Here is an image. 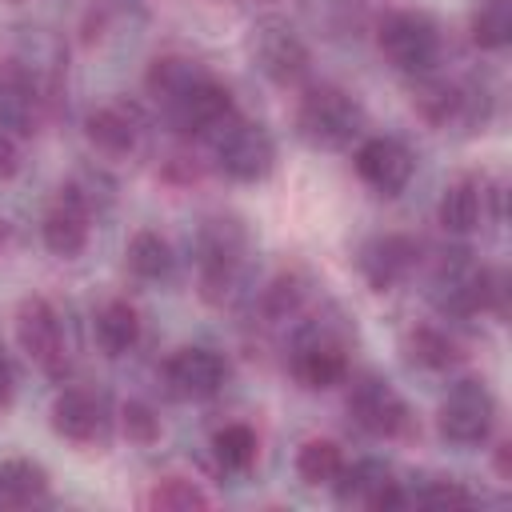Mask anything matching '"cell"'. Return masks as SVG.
<instances>
[{
    "label": "cell",
    "instance_id": "6da1fadb",
    "mask_svg": "<svg viewBox=\"0 0 512 512\" xmlns=\"http://www.w3.org/2000/svg\"><path fill=\"white\" fill-rule=\"evenodd\" d=\"M248 228L236 216H212L204 220L196 236V276H200V296L208 304H224L248 264Z\"/></svg>",
    "mask_w": 512,
    "mask_h": 512
},
{
    "label": "cell",
    "instance_id": "7a4b0ae2",
    "mask_svg": "<svg viewBox=\"0 0 512 512\" xmlns=\"http://www.w3.org/2000/svg\"><path fill=\"white\" fill-rule=\"evenodd\" d=\"M360 124H364V108L356 104L352 92L336 84H316L296 104V136L324 152L348 148L360 136Z\"/></svg>",
    "mask_w": 512,
    "mask_h": 512
},
{
    "label": "cell",
    "instance_id": "3957f363",
    "mask_svg": "<svg viewBox=\"0 0 512 512\" xmlns=\"http://www.w3.org/2000/svg\"><path fill=\"white\" fill-rule=\"evenodd\" d=\"M208 144H212V160L216 168L236 180V184H256L272 172L276 164V144L268 136L264 124L256 120H244V116H228L220 128L208 132Z\"/></svg>",
    "mask_w": 512,
    "mask_h": 512
},
{
    "label": "cell",
    "instance_id": "277c9868",
    "mask_svg": "<svg viewBox=\"0 0 512 512\" xmlns=\"http://www.w3.org/2000/svg\"><path fill=\"white\" fill-rule=\"evenodd\" d=\"M376 48L384 52V60L400 72H432V64L440 60V28L428 12L416 8H400L388 12L376 28Z\"/></svg>",
    "mask_w": 512,
    "mask_h": 512
},
{
    "label": "cell",
    "instance_id": "5b68a950",
    "mask_svg": "<svg viewBox=\"0 0 512 512\" xmlns=\"http://www.w3.org/2000/svg\"><path fill=\"white\" fill-rule=\"evenodd\" d=\"M496 428V400L484 380H460L444 392L436 408V432L440 440L456 448H476L492 436Z\"/></svg>",
    "mask_w": 512,
    "mask_h": 512
},
{
    "label": "cell",
    "instance_id": "8992f818",
    "mask_svg": "<svg viewBox=\"0 0 512 512\" xmlns=\"http://www.w3.org/2000/svg\"><path fill=\"white\" fill-rule=\"evenodd\" d=\"M248 52H252V64L280 88H296L304 76H308V44L296 36V28H288L280 16H264L252 24V36H248Z\"/></svg>",
    "mask_w": 512,
    "mask_h": 512
},
{
    "label": "cell",
    "instance_id": "52a82bcc",
    "mask_svg": "<svg viewBox=\"0 0 512 512\" xmlns=\"http://www.w3.org/2000/svg\"><path fill=\"white\" fill-rule=\"evenodd\" d=\"M16 344L20 352L52 380H64L68 372V344L56 308L44 296H24L16 308Z\"/></svg>",
    "mask_w": 512,
    "mask_h": 512
},
{
    "label": "cell",
    "instance_id": "ba28073f",
    "mask_svg": "<svg viewBox=\"0 0 512 512\" xmlns=\"http://www.w3.org/2000/svg\"><path fill=\"white\" fill-rule=\"evenodd\" d=\"M348 416L368 436H380V440H392V436L408 432V424H412L404 396L384 376H372V372L352 380V388H348Z\"/></svg>",
    "mask_w": 512,
    "mask_h": 512
},
{
    "label": "cell",
    "instance_id": "9c48e42d",
    "mask_svg": "<svg viewBox=\"0 0 512 512\" xmlns=\"http://www.w3.org/2000/svg\"><path fill=\"white\" fill-rule=\"evenodd\" d=\"M164 384L176 400H212L228 384V360L200 344L176 348L164 360Z\"/></svg>",
    "mask_w": 512,
    "mask_h": 512
},
{
    "label": "cell",
    "instance_id": "30bf717a",
    "mask_svg": "<svg viewBox=\"0 0 512 512\" xmlns=\"http://www.w3.org/2000/svg\"><path fill=\"white\" fill-rule=\"evenodd\" d=\"M416 260H420V244L404 232L368 236L356 252V268H360V276L368 280L372 292H392L396 284H404L412 276Z\"/></svg>",
    "mask_w": 512,
    "mask_h": 512
},
{
    "label": "cell",
    "instance_id": "8fae6325",
    "mask_svg": "<svg viewBox=\"0 0 512 512\" xmlns=\"http://www.w3.org/2000/svg\"><path fill=\"white\" fill-rule=\"evenodd\" d=\"M352 164H356V176L380 196H400L416 172V156L396 136H368L356 148Z\"/></svg>",
    "mask_w": 512,
    "mask_h": 512
},
{
    "label": "cell",
    "instance_id": "7c38bea8",
    "mask_svg": "<svg viewBox=\"0 0 512 512\" xmlns=\"http://www.w3.org/2000/svg\"><path fill=\"white\" fill-rule=\"evenodd\" d=\"M336 496L344 504H364V508H376V512H388V508H408V496L400 488V480L392 476V468L384 460H356V464H344L340 476L332 480Z\"/></svg>",
    "mask_w": 512,
    "mask_h": 512
},
{
    "label": "cell",
    "instance_id": "4fadbf2b",
    "mask_svg": "<svg viewBox=\"0 0 512 512\" xmlns=\"http://www.w3.org/2000/svg\"><path fill=\"white\" fill-rule=\"evenodd\" d=\"M88 220H92L88 200L76 196V192L64 184L60 196L52 200V208H48L44 220H40V240H44V248H48L52 256H60V260L80 256V252L88 248V232H92Z\"/></svg>",
    "mask_w": 512,
    "mask_h": 512
},
{
    "label": "cell",
    "instance_id": "5bb4252c",
    "mask_svg": "<svg viewBox=\"0 0 512 512\" xmlns=\"http://www.w3.org/2000/svg\"><path fill=\"white\" fill-rule=\"evenodd\" d=\"M288 372L296 376L300 388L324 392V388H332V384H340L348 376L344 344L332 340L328 332H308V336L296 340V348L288 356Z\"/></svg>",
    "mask_w": 512,
    "mask_h": 512
},
{
    "label": "cell",
    "instance_id": "9a60e30c",
    "mask_svg": "<svg viewBox=\"0 0 512 512\" xmlns=\"http://www.w3.org/2000/svg\"><path fill=\"white\" fill-rule=\"evenodd\" d=\"M232 96L224 84H216L212 76L204 84H196L188 96H180L176 104L164 108V120L180 132V136H208L212 128H220L232 116Z\"/></svg>",
    "mask_w": 512,
    "mask_h": 512
},
{
    "label": "cell",
    "instance_id": "2e32d148",
    "mask_svg": "<svg viewBox=\"0 0 512 512\" xmlns=\"http://www.w3.org/2000/svg\"><path fill=\"white\" fill-rule=\"evenodd\" d=\"M412 104L416 112L428 120V124H472L476 120V92L456 84V80H444V76H432V72H420L416 88H412Z\"/></svg>",
    "mask_w": 512,
    "mask_h": 512
},
{
    "label": "cell",
    "instance_id": "e0dca14e",
    "mask_svg": "<svg viewBox=\"0 0 512 512\" xmlns=\"http://www.w3.org/2000/svg\"><path fill=\"white\" fill-rule=\"evenodd\" d=\"M40 84L20 68L4 64L0 68V132L8 136H32L40 124Z\"/></svg>",
    "mask_w": 512,
    "mask_h": 512
},
{
    "label": "cell",
    "instance_id": "ac0fdd59",
    "mask_svg": "<svg viewBox=\"0 0 512 512\" xmlns=\"http://www.w3.org/2000/svg\"><path fill=\"white\" fill-rule=\"evenodd\" d=\"M104 428V400L88 388H60L52 400V432L72 440V444H88L96 440Z\"/></svg>",
    "mask_w": 512,
    "mask_h": 512
},
{
    "label": "cell",
    "instance_id": "d6986e66",
    "mask_svg": "<svg viewBox=\"0 0 512 512\" xmlns=\"http://www.w3.org/2000/svg\"><path fill=\"white\" fill-rule=\"evenodd\" d=\"M488 184L480 180V176H460V180H452L448 188H444V196H440V204H436V216H440V224H444V232H456V236H464V232H476L480 224H484V216H488Z\"/></svg>",
    "mask_w": 512,
    "mask_h": 512
},
{
    "label": "cell",
    "instance_id": "ffe728a7",
    "mask_svg": "<svg viewBox=\"0 0 512 512\" xmlns=\"http://www.w3.org/2000/svg\"><path fill=\"white\" fill-rule=\"evenodd\" d=\"M212 72L204 68V64H196V60H188V56H156L152 64H148V76H144V88H148V96L160 104V112L168 108V104H176L180 96H188L196 84H204Z\"/></svg>",
    "mask_w": 512,
    "mask_h": 512
},
{
    "label": "cell",
    "instance_id": "44dd1931",
    "mask_svg": "<svg viewBox=\"0 0 512 512\" xmlns=\"http://www.w3.org/2000/svg\"><path fill=\"white\" fill-rule=\"evenodd\" d=\"M84 136L96 152L104 156H124L136 148V116L132 108L124 104H104V108H92L88 120H84Z\"/></svg>",
    "mask_w": 512,
    "mask_h": 512
},
{
    "label": "cell",
    "instance_id": "7402d4cb",
    "mask_svg": "<svg viewBox=\"0 0 512 512\" xmlns=\"http://www.w3.org/2000/svg\"><path fill=\"white\" fill-rule=\"evenodd\" d=\"M48 500V472L36 460L12 456L0 464V508H32Z\"/></svg>",
    "mask_w": 512,
    "mask_h": 512
},
{
    "label": "cell",
    "instance_id": "603a6c76",
    "mask_svg": "<svg viewBox=\"0 0 512 512\" xmlns=\"http://www.w3.org/2000/svg\"><path fill=\"white\" fill-rule=\"evenodd\" d=\"M92 336L100 344L104 356H124L140 344V316L128 300H108L96 320H92Z\"/></svg>",
    "mask_w": 512,
    "mask_h": 512
},
{
    "label": "cell",
    "instance_id": "cb8c5ba5",
    "mask_svg": "<svg viewBox=\"0 0 512 512\" xmlns=\"http://www.w3.org/2000/svg\"><path fill=\"white\" fill-rule=\"evenodd\" d=\"M124 256H128L132 276H140V280H164V276L172 272V264H176L172 244H168L160 232H152V228L132 232V240H128V248H124Z\"/></svg>",
    "mask_w": 512,
    "mask_h": 512
},
{
    "label": "cell",
    "instance_id": "d4e9b609",
    "mask_svg": "<svg viewBox=\"0 0 512 512\" xmlns=\"http://www.w3.org/2000/svg\"><path fill=\"white\" fill-rule=\"evenodd\" d=\"M404 348H408V360H412L416 368H428V372H444V368H452V364L460 360V344H456L448 332L432 328V324L412 328Z\"/></svg>",
    "mask_w": 512,
    "mask_h": 512
},
{
    "label": "cell",
    "instance_id": "484cf974",
    "mask_svg": "<svg viewBox=\"0 0 512 512\" xmlns=\"http://www.w3.org/2000/svg\"><path fill=\"white\" fill-rule=\"evenodd\" d=\"M340 468H344V452H340L336 440H308L296 452V476L308 488H332Z\"/></svg>",
    "mask_w": 512,
    "mask_h": 512
},
{
    "label": "cell",
    "instance_id": "4316f807",
    "mask_svg": "<svg viewBox=\"0 0 512 512\" xmlns=\"http://www.w3.org/2000/svg\"><path fill=\"white\" fill-rule=\"evenodd\" d=\"M512 40V0H480L472 12V44L500 52Z\"/></svg>",
    "mask_w": 512,
    "mask_h": 512
},
{
    "label": "cell",
    "instance_id": "83f0119b",
    "mask_svg": "<svg viewBox=\"0 0 512 512\" xmlns=\"http://www.w3.org/2000/svg\"><path fill=\"white\" fill-rule=\"evenodd\" d=\"M212 452H216L220 468H228V472H248V468L256 464V456H260V440H256V432H252L248 424H224V428H216V436H212Z\"/></svg>",
    "mask_w": 512,
    "mask_h": 512
},
{
    "label": "cell",
    "instance_id": "f1b7e54d",
    "mask_svg": "<svg viewBox=\"0 0 512 512\" xmlns=\"http://www.w3.org/2000/svg\"><path fill=\"white\" fill-rule=\"evenodd\" d=\"M144 504H148L152 512H200V508H208L212 500H208L192 480L168 476V480H160V484L144 496Z\"/></svg>",
    "mask_w": 512,
    "mask_h": 512
},
{
    "label": "cell",
    "instance_id": "f546056e",
    "mask_svg": "<svg viewBox=\"0 0 512 512\" xmlns=\"http://www.w3.org/2000/svg\"><path fill=\"white\" fill-rule=\"evenodd\" d=\"M408 504H420V508H472L476 496L460 484V480H424L416 488H404Z\"/></svg>",
    "mask_w": 512,
    "mask_h": 512
},
{
    "label": "cell",
    "instance_id": "4dcf8cb0",
    "mask_svg": "<svg viewBox=\"0 0 512 512\" xmlns=\"http://www.w3.org/2000/svg\"><path fill=\"white\" fill-rule=\"evenodd\" d=\"M304 280L296 276V272H280L264 292H260V308L272 316V320H284V316H292L300 304H304Z\"/></svg>",
    "mask_w": 512,
    "mask_h": 512
},
{
    "label": "cell",
    "instance_id": "1f68e13d",
    "mask_svg": "<svg viewBox=\"0 0 512 512\" xmlns=\"http://www.w3.org/2000/svg\"><path fill=\"white\" fill-rule=\"evenodd\" d=\"M304 8L316 20V28H324L328 36L348 32L360 20V0H304Z\"/></svg>",
    "mask_w": 512,
    "mask_h": 512
},
{
    "label": "cell",
    "instance_id": "d6a6232c",
    "mask_svg": "<svg viewBox=\"0 0 512 512\" xmlns=\"http://www.w3.org/2000/svg\"><path fill=\"white\" fill-rule=\"evenodd\" d=\"M120 424H124V436H128L132 444H140V448H148V444L160 440V416H156L144 400H128V404L120 408Z\"/></svg>",
    "mask_w": 512,
    "mask_h": 512
},
{
    "label": "cell",
    "instance_id": "836d02e7",
    "mask_svg": "<svg viewBox=\"0 0 512 512\" xmlns=\"http://www.w3.org/2000/svg\"><path fill=\"white\" fill-rule=\"evenodd\" d=\"M20 172V148H16V136L0 132V184L12 180Z\"/></svg>",
    "mask_w": 512,
    "mask_h": 512
},
{
    "label": "cell",
    "instance_id": "e575fe53",
    "mask_svg": "<svg viewBox=\"0 0 512 512\" xmlns=\"http://www.w3.org/2000/svg\"><path fill=\"white\" fill-rule=\"evenodd\" d=\"M12 400V364L0 356V408Z\"/></svg>",
    "mask_w": 512,
    "mask_h": 512
},
{
    "label": "cell",
    "instance_id": "d590c367",
    "mask_svg": "<svg viewBox=\"0 0 512 512\" xmlns=\"http://www.w3.org/2000/svg\"><path fill=\"white\" fill-rule=\"evenodd\" d=\"M496 472H500V476H508V444H500V448H496Z\"/></svg>",
    "mask_w": 512,
    "mask_h": 512
},
{
    "label": "cell",
    "instance_id": "8d00e7d4",
    "mask_svg": "<svg viewBox=\"0 0 512 512\" xmlns=\"http://www.w3.org/2000/svg\"><path fill=\"white\" fill-rule=\"evenodd\" d=\"M8 236H12V224L0 216V252H4V244H8Z\"/></svg>",
    "mask_w": 512,
    "mask_h": 512
}]
</instances>
